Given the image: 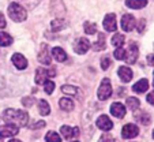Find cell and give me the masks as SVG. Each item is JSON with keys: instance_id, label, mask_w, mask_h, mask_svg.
Segmentation results:
<instances>
[{"instance_id": "6da1fadb", "label": "cell", "mask_w": 154, "mask_h": 142, "mask_svg": "<svg viewBox=\"0 0 154 142\" xmlns=\"http://www.w3.org/2000/svg\"><path fill=\"white\" fill-rule=\"evenodd\" d=\"M3 119L7 123H11L15 125L18 127H22V126L27 125V120H29V115L25 111H19V109H6L3 113Z\"/></svg>"}, {"instance_id": "7a4b0ae2", "label": "cell", "mask_w": 154, "mask_h": 142, "mask_svg": "<svg viewBox=\"0 0 154 142\" xmlns=\"http://www.w3.org/2000/svg\"><path fill=\"white\" fill-rule=\"evenodd\" d=\"M8 15L12 21H15V22H23L27 17L26 10L18 3H11L8 6Z\"/></svg>"}, {"instance_id": "3957f363", "label": "cell", "mask_w": 154, "mask_h": 142, "mask_svg": "<svg viewBox=\"0 0 154 142\" xmlns=\"http://www.w3.org/2000/svg\"><path fill=\"white\" fill-rule=\"evenodd\" d=\"M56 75V70H47L44 67H40L35 71V82L38 85H44L48 81V78H52Z\"/></svg>"}, {"instance_id": "277c9868", "label": "cell", "mask_w": 154, "mask_h": 142, "mask_svg": "<svg viewBox=\"0 0 154 142\" xmlns=\"http://www.w3.org/2000/svg\"><path fill=\"white\" fill-rule=\"evenodd\" d=\"M112 94V85H111V81L109 78H104L100 85V89H98V93H97V96H98L100 100H106L109 99Z\"/></svg>"}, {"instance_id": "5b68a950", "label": "cell", "mask_w": 154, "mask_h": 142, "mask_svg": "<svg viewBox=\"0 0 154 142\" xmlns=\"http://www.w3.org/2000/svg\"><path fill=\"white\" fill-rule=\"evenodd\" d=\"M138 55H139V51H138V45L137 43H130V46H128V51H125V59L128 64H134L138 59Z\"/></svg>"}, {"instance_id": "8992f818", "label": "cell", "mask_w": 154, "mask_h": 142, "mask_svg": "<svg viewBox=\"0 0 154 142\" xmlns=\"http://www.w3.org/2000/svg\"><path fill=\"white\" fill-rule=\"evenodd\" d=\"M137 26V22H135V18L131 14H124L122 18V29L124 32H131Z\"/></svg>"}, {"instance_id": "52a82bcc", "label": "cell", "mask_w": 154, "mask_h": 142, "mask_svg": "<svg viewBox=\"0 0 154 142\" xmlns=\"http://www.w3.org/2000/svg\"><path fill=\"white\" fill-rule=\"evenodd\" d=\"M89 48H90V43H89V40L85 38V37H82V38H78V41L75 43L74 51H75L76 53H79V55H83V53H86L87 51H89Z\"/></svg>"}, {"instance_id": "ba28073f", "label": "cell", "mask_w": 154, "mask_h": 142, "mask_svg": "<svg viewBox=\"0 0 154 142\" xmlns=\"http://www.w3.org/2000/svg\"><path fill=\"white\" fill-rule=\"evenodd\" d=\"M139 134V128L137 127L135 125L130 123V125H125L122 130V137L123 138H135V137Z\"/></svg>"}, {"instance_id": "9c48e42d", "label": "cell", "mask_w": 154, "mask_h": 142, "mask_svg": "<svg viewBox=\"0 0 154 142\" xmlns=\"http://www.w3.org/2000/svg\"><path fill=\"white\" fill-rule=\"evenodd\" d=\"M104 29L106 32H115L117 29V23H116V15L115 14H108L104 18Z\"/></svg>"}, {"instance_id": "30bf717a", "label": "cell", "mask_w": 154, "mask_h": 142, "mask_svg": "<svg viewBox=\"0 0 154 142\" xmlns=\"http://www.w3.org/2000/svg\"><path fill=\"white\" fill-rule=\"evenodd\" d=\"M38 62L41 64H51V55H49V49H48L47 44H42L40 48V52H38Z\"/></svg>"}, {"instance_id": "8fae6325", "label": "cell", "mask_w": 154, "mask_h": 142, "mask_svg": "<svg viewBox=\"0 0 154 142\" xmlns=\"http://www.w3.org/2000/svg\"><path fill=\"white\" fill-rule=\"evenodd\" d=\"M97 127L102 131H109L113 127V123L111 122V119H109L106 115H101L98 119H97Z\"/></svg>"}, {"instance_id": "7c38bea8", "label": "cell", "mask_w": 154, "mask_h": 142, "mask_svg": "<svg viewBox=\"0 0 154 142\" xmlns=\"http://www.w3.org/2000/svg\"><path fill=\"white\" fill-rule=\"evenodd\" d=\"M61 135L66 139H71V138H76L79 135V128L78 127H70V126H63L60 128Z\"/></svg>"}, {"instance_id": "4fadbf2b", "label": "cell", "mask_w": 154, "mask_h": 142, "mask_svg": "<svg viewBox=\"0 0 154 142\" xmlns=\"http://www.w3.org/2000/svg\"><path fill=\"white\" fill-rule=\"evenodd\" d=\"M18 134V126L11 125V123H7L6 126L0 127V135L3 137H12V135H17Z\"/></svg>"}, {"instance_id": "5bb4252c", "label": "cell", "mask_w": 154, "mask_h": 142, "mask_svg": "<svg viewBox=\"0 0 154 142\" xmlns=\"http://www.w3.org/2000/svg\"><path fill=\"white\" fill-rule=\"evenodd\" d=\"M12 63L14 66L17 67L18 70H25L27 67V60L23 55H20V53H14L12 55Z\"/></svg>"}, {"instance_id": "9a60e30c", "label": "cell", "mask_w": 154, "mask_h": 142, "mask_svg": "<svg viewBox=\"0 0 154 142\" xmlns=\"http://www.w3.org/2000/svg\"><path fill=\"white\" fill-rule=\"evenodd\" d=\"M111 113L116 118H124L125 116V107L122 103H113L111 105Z\"/></svg>"}, {"instance_id": "2e32d148", "label": "cell", "mask_w": 154, "mask_h": 142, "mask_svg": "<svg viewBox=\"0 0 154 142\" xmlns=\"http://www.w3.org/2000/svg\"><path fill=\"white\" fill-rule=\"evenodd\" d=\"M117 74H119L120 79H122L123 82H130L131 79H132V70H131L130 67H125V66L120 67Z\"/></svg>"}, {"instance_id": "e0dca14e", "label": "cell", "mask_w": 154, "mask_h": 142, "mask_svg": "<svg viewBox=\"0 0 154 142\" xmlns=\"http://www.w3.org/2000/svg\"><path fill=\"white\" fill-rule=\"evenodd\" d=\"M125 6H127L128 8L140 10L147 6V0H127V2H125Z\"/></svg>"}, {"instance_id": "ac0fdd59", "label": "cell", "mask_w": 154, "mask_h": 142, "mask_svg": "<svg viewBox=\"0 0 154 142\" xmlns=\"http://www.w3.org/2000/svg\"><path fill=\"white\" fill-rule=\"evenodd\" d=\"M147 89H149L147 79H140V81H138L137 84L132 86V90H134L135 93H145Z\"/></svg>"}, {"instance_id": "d6986e66", "label": "cell", "mask_w": 154, "mask_h": 142, "mask_svg": "<svg viewBox=\"0 0 154 142\" xmlns=\"http://www.w3.org/2000/svg\"><path fill=\"white\" fill-rule=\"evenodd\" d=\"M52 56L56 59V62H64L67 59V53L64 52V49H61L60 46H55V48H53Z\"/></svg>"}, {"instance_id": "ffe728a7", "label": "cell", "mask_w": 154, "mask_h": 142, "mask_svg": "<svg viewBox=\"0 0 154 142\" xmlns=\"http://www.w3.org/2000/svg\"><path fill=\"white\" fill-rule=\"evenodd\" d=\"M59 7H60V8H66L64 3L61 0H52V3H51V10H52V12L56 15H63L64 12L61 11V10H59Z\"/></svg>"}, {"instance_id": "44dd1931", "label": "cell", "mask_w": 154, "mask_h": 142, "mask_svg": "<svg viewBox=\"0 0 154 142\" xmlns=\"http://www.w3.org/2000/svg\"><path fill=\"white\" fill-rule=\"evenodd\" d=\"M67 27V22L64 19H61V18H57V19H55L52 22V30L53 32H60V30L66 29Z\"/></svg>"}, {"instance_id": "7402d4cb", "label": "cell", "mask_w": 154, "mask_h": 142, "mask_svg": "<svg viewBox=\"0 0 154 142\" xmlns=\"http://www.w3.org/2000/svg\"><path fill=\"white\" fill-rule=\"evenodd\" d=\"M59 105H60V108H61V109H64V111H72L74 109L72 100L66 99V97L60 99V101H59Z\"/></svg>"}, {"instance_id": "603a6c76", "label": "cell", "mask_w": 154, "mask_h": 142, "mask_svg": "<svg viewBox=\"0 0 154 142\" xmlns=\"http://www.w3.org/2000/svg\"><path fill=\"white\" fill-rule=\"evenodd\" d=\"M38 111H40V113L44 115V116L49 115V112H51L49 104H48L45 100H40V101H38Z\"/></svg>"}, {"instance_id": "cb8c5ba5", "label": "cell", "mask_w": 154, "mask_h": 142, "mask_svg": "<svg viewBox=\"0 0 154 142\" xmlns=\"http://www.w3.org/2000/svg\"><path fill=\"white\" fill-rule=\"evenodd\" d=\"M105 48H106V45H105V36L102 34V33H100L98 40L94 43L93 49H94V51H104Z\"/></svg>"}, {"instance_id": "d4e9b609", "label": "cell", "mask_w": 154, "mask_h": 142, "mask_svg": "<svg viewBox=\"0 0 154 142\" xmlns=\"http://www.w3.org/2000/svg\"><path fill=\"white\" fill-rule=\"evenodd\" d=\"M139 105H140V101L138 99H135V97H128L127 99V107L131 111H137L139 108Z\"/></svg>"}, {"instance_id": "484cf974", "label": "cell", "mask_w": 154, "mask_h": 142, "mask_svg": "<svg viewBox=\"0 0 154 142\" xmlns=\"http://www.w3.org/2000/svg\"><path fill=\"white\" fill-rule=\"evenodd\" d=\"M12 43V37L10 34H7V33H2L0 32V45L2 46H8L11 45Z\"/></svg>"}, {"instance_id": "4316f807", "label": "cell", "mask_w": 154, "mask_h": 142, "mask_svg": "<svg viewBox=\"0 0 154 142\" xmlns=\"http://www.w3.org/2000/svg\"><path fill=\"white\" fill-rule=\"evenodd\" d=\"M45 141L47 142H61V138L57 133H55V131H49V133L45 135Z\"/></svg>"}, {"instance_id": "83f0119b", "label": "cell", "mask_w": 154, "mask_h": 142, "mask_svg": "<svg viewBox=\"0 0 154 142\" xmlns=\"http://www.w3.org/2000/svg\"><path fill=\"white\" fill-rule=\"evenodd\" d=\"M83 29H85V33L86 34H96L97 33V26H96V23H90V22H86L85 23V26H83Z\"/></svg>"}, {"instance_id": "f1b7e54d", "label": "cell", "mask_w": 154, "mask_h": 142, "mask_svg": "<svg viewBox=\"0 0 154 142\" xmlns=\"http://www.w3.org/2000/svg\"><path fill=\"white\" fill-rule=\"evenodd\" d=\"M61 90H63V93H67V94H71V96H76L78 94V89L75 86H71V85H64L61 87Z\"/></svg>"}, {"instance_id": "f546056e", "label": "cell", "mask_w": 154, "mask_h": 142, "mask_svg": "<svg viewBox=\"0 0 154 142\" xmlns=\"http://www.w3.org/2000/svg\"><path fill=\"white\" fill-rule=\"evenodd\" d=\"M124 44V36L123 34H115L112 38V45L115 46H122Z\"/></svg>"}, {"instance_id": "4dcf8cb0", "label": "cell", "mask_w": 154, "mask_h": 142, "mask_svg": "<svg viewBox=\"0 0 154 142\" xmlns=\"http://www.w3.org/2000/svg\"><path fill=\"white\" fill-rule=\"evenodd\" d=\"M113 56L117 59V60H124L125 59V49L123 46H117V49L115 51Z\"/></svg>"}, {"instance_id": "1f68e13d", "label": "cell", "mask_w": 154, "mask_h": 142, "mask_svg": "<svg viewBox=\"0 0 154 142\" xmlns=\"http://www.w3.org/2000/svg\"><path fill=\"white\" fill-rule=\"evenodd\" d=\"M19 2H22V3L25 4V7H27V8L33 10L34 7L38 6V3H40L41 0H19Z\"/></svg>"}, {"instance_id": "d6a6232c", "label": "cell", "mask_w": 154, "mask_h": 142, "mask_svg": "<svg viewBox=\"0 0 154 142\" xmlns=\"http://www.w3.org/2000/svg\"><path fill=\"white\" fill-rule=\"evenodd\" d=\"M53 89H55V82H53V81H47L45 84H44V90H45V93L52 94Z\"/></svg>"}, {"instance_id": "836d02e7", "label": "cell", "mask_w": 154, "mask_h": 142, "mask_svg": "<svg viewBox=\"0 0 154 142\" xmlns=\"http://www.w3.org/2000/svg\"><path fill=\"white\" fill-rule=\"evenodd\" d=\"M98 142H115V139H113V137H112L111 134L104 133V134L101 135V138H100Z\"/></svg>"}, {"instance_id": "e575fe53", "label": "cell", "mask_w": 154, "mask_h": 142, "mask_svg": "<svg viewBox=\"0 0 154 142\" xmlns=\"http://www.w3.org/2000/svg\"><path fill=\"white\" fill-rule=\"evenodd\" d=\"M111 66V59L108 58V56H105V58H102L101 60V67L102 70H108V67Z\"/></svg>"}, {"instance_id": "d590c367", "label": "cell", "mask_w": 154, "mask_h": 142, "mask_svg": "<svg viewBox=\"0 0 154 142\" xmlns=\"http://www.w3.org/2000/svg\"><path fill=\"white\" fill-rule=\"evenodd\" d=\"M22 104H23L25 107H30V105L34 104V99H33V97H25V99L22 100Z\"/></svg>"}, {"instance_id": "8d00e7d4", "label": "cell", "mask_w": 154, "mask_h": 142, "mask_svg": "<svg viewBox=\"0 0 154 142\" xmlns=\"http://www.w3.org/2000/svg\"><path fill=\"white\" fill-rule=\"evenodd\" d=\"M139 120L142 125H149V123H150V116H149L147 113H143V115L139 118Z\"/></svg>"}, {"instance_id": "74e56055", "label": "cell", "mask_w": 154, "mask_h": 142, "mask_svg": "<svg viewBox=\"0 0 154 142\" xmlns=\"http://www.w3.org/2000/svg\"><path fill=\"white\" fill-rule=\"evenodd\" d=\"M145 27H146V21L142 18V19H139V22H138V32L142 33L143 30H145Z\"/></svg>"}, {"instance_id": "f35d334b", "label": "cell", "mask_w": 154, "mask_h": 142, "mask_svg": "<svg viewBox=\"0 0 154 142\" xmlns=\"http://www.w3.org/2000/svg\"><path fill=\"white\" fill-rule=\"evenodd\" d=\"M146 100H147V103H149V104L154 105V92L149 93V94H147V97H146Z\"/></svg>"}, {"instance_id": "ab89813d", "label": "cell", "mask_w": 154, "mask_h": 142, "mask_svg": "<svg viewBox=\"0 0 154 142\" xmlns=\"http://www.w3.org/2000/svg\"><path fill=\"white\" fill-rule=\"evenodd\" d=\"M3 27H6V18L0 12V29H3Z\"/></svg>"}, {"instance_id": "60d3db41", "label": "cell", "mask_w": 154, "mask_h": 142, "mask_svg": "<svg viewBox=\"0 0 154 142\" xmlns=\"http://www.w3.org/2000/svg\"><path fill=\"white\" fill-rule=\"evenodd\" d=\"M44 126H45V122H42V120H38V123L33 125L32 128H40V127H44Z\"/></svg>"}, {"instance_id": "b9f144b4", "label": "cell", "mask_w": 154, "mask_h": 142, "mask_svg": "<svg viewBox=\"0 0 154 142\" xmlns=\"http://www.w3.org/2000/svg\"><path fill=\"white\" fill-rule=\"evenodd\" d=\"M147 62L150 66H154V55H149L147 56Z\"/></svg>"}, {"instance_id": "7bdbcfd3", "label": "cell", "mask_w": 154, "mask_h": 142, "mask_svg": "<svg viewBox=\"0 0 154 142\" xmlns=\"http://www.w3.org/2000/svg\"><path fill=\"white\" fill-rule=\"evenodd\" d=\"M10 142H20V141H18V139H11Z\"/></svg>"}, {"instance_id": "ee69618b", "label": "cell", "mask_w": 154, "mask_h": 142, "mask_svg": "<svg viewBox=\"0 0 154 142\" xmlns=\"http://www.w3.org/2000/svg\"><path fill=\"white\" fill-rule=\"evenodd\" d=\"M2 141H3V137H2V135H0V142H2Z\"/></svg>"}, {"instance_id": "f6af8a7d", "label": "cell", "mask_w": 154, "mask_h": 142, "mask_svg": "<svg viewBox=\"0 0 154 142\" xmlns=\"http://www.w3.org/2000/svg\"><path fill=\"white\" fill-rule=\"evenodd\" d=\"M153 138H154V131H153Z\"/></svg>"}, {"instance_id": "bcb514c9", "label": "cell", "mask_w": 154, "mask_h": 142, "mask_svg": "<svg viewBox=\"0 0 154 142\" xmlns=\"http://www.w3.org/2000/svg\"><path fill=\"white\" fill-rule=\"evenodd\" d=\"M153 86H154V81H153Z\"/></svg>"}, {"instance_id": "7dc6e473", "label": "cell", "mask_w": 154, "mask_h": 142, "mask_svg": "<svg viewBox=\"0 0 154 142\" xmlns=\"http://www.w3.org/2000/svg\"><path fill=\"white\" fill-rule=\"evenodd\" d=\"M72 142H78V141H72Z\"/></svg>"}]
</instances>
